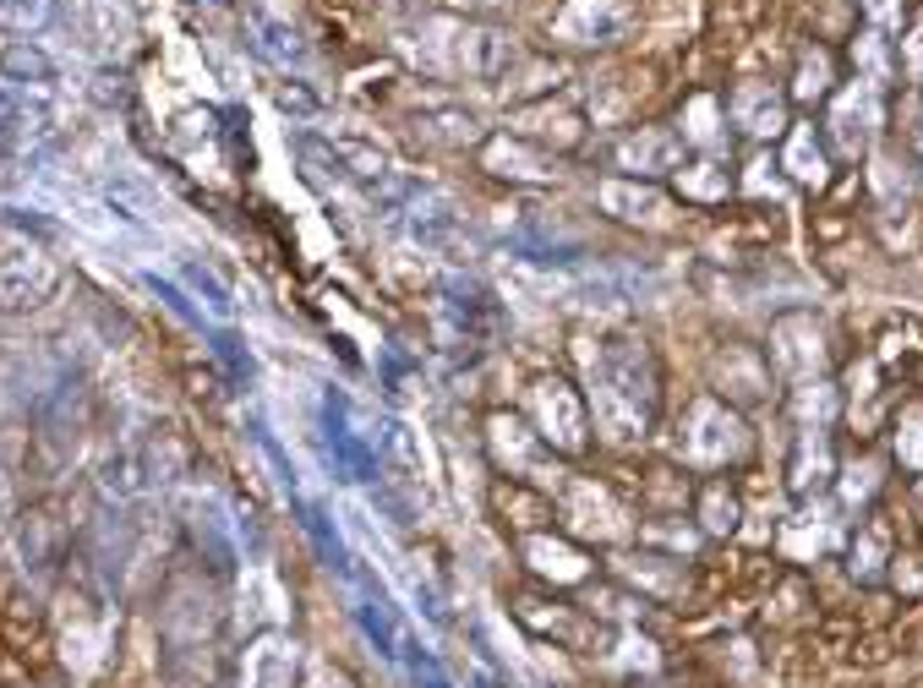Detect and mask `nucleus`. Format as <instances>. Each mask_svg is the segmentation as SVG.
I'll use <instances>...</instances> for the list:
<instances>
[{"label":"nucleus","mask_w":923,"mask_h":688,"mask_svg":"<svg viewBox=\"0 0 923 688\" xmlns=\"http://www.w3.org/2000/svg\"><path fill=\"white\" fill-rule=\"evenodd\" d=\"M323 432H329L333 465H339L350 481H372V476H378V453L350 432V421H344V399H333V393H329V405H323Z\"/></svg>","instance_id":"f257e3e1"},{"label":"nucleus","mask_w":923,"mask_h":688,"mask_svg":"<svg viewBox=\"0 0 923 688\" xmlns=\"http://www.w3.org/2000/svg\"><path fill=\"white\" fill-rule=\"evenodd\" d=\"M187 285L208 296V307H213V312H230V296H224V285H219L213 273H202V268H187Z\"/></svg>","instance_id":"f03ea898"},{"label":"nucleus","mask_w":923,"mask_h":688,"mask_svg":"<svg viewBox=\"0 0 923 688\" xmlns=\"http://www.w3.org/2000/svg\"><path fill=\"white\" fill-rule=\"evenodd\" d=\"M213 356H224V361H230V372L241 377V382L252 377V356H241V345H235L230 333H219V339H213Z\"/></svg>","instance_id":"7ed1b4c3"},{"label":"nucleus","mask_w":923,"mask_h":688,"mask_svg":"<svg viewBox=\"0 0 923 688\" xmlns=\"http://www.w3.org/2000/svg\"><path fill=\"white\" fill-rule=\"evenodd\" d=\"M6 71H17V77H22V71H39V77H50V61H44V56H39V50H11V56H6Z\"/></svg>","instance_id":"20e7f679"},{"label":"nucleus","mask_w":923,"mask_h":688,"mask_svg":"<svg viewBox=\"0 0 923 688\" xmlns=\"http://www.w3.org/2000/svg\"><path fill=\"white\" fill-rule=\"evenodd\" d=\"M263 33H268V50H273V56H295V44H284V39H295V33H284L279 22H263Z\"/></svg>","instance_id":"39448f33"}]
</instances>
